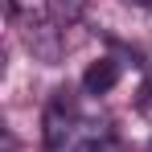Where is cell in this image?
Returning <instances> with one entry per match:
<instances>
[{"instance_id": "obj_4", "label": "cell", "mask_w": 152, "mask_h": 152, "mask_svg": "<svg viewBox=\"0 0 152 152\" xmlns=\"http://www.w3.org/2000/svg\"><path fill=\"white\" fill-rule=\"evenodd\" d=\"M53 12H58V25H74L86 12V0H53Z\"/></svg>"}, {"instance_id": "obj_2", "label": "cell", "mask_w": 152, "mask_h": 152, "mask_svg": "<svg viewBox=\"0 0 152 152\" xmlns=\"http://www.w3.org/2000/svg\"><path fill=\"white\" fill-rule=\"evenodd\" d=\"M50 8H53V0H8V12L17 17V25L25 33L50 25Z\"/></svg>"}, {"instance_id": "obj_5", "label": "cell", "mask_w": 152, "mask_h": 152, "mask_svg": "<svg viewBox=\"0 0 152 152\" xmlns=\"http://www.w3.org/2000/svg\"><path fill=\"white\" fill-rule=\"evenodd\" d=\"M136 4H152V0H136Z\"/></svg>"}, {"instance_id": "obj_3", "label": "cell", "mask_w": 152, "mask_h": 152, "mask_svg": "<svg viewBox=\"0 0 152 152\" xmlns=\"http://www.w3.org/2000/svg\"><path fill=\"white\" fill-rule=\"evenodd\" d=\"M111 82H115V66H111V62H103V66H91V70H86V78H82V86H86L91 95H103Z\"/></svg>"}, {"instance_id": "obj_1", "label": "cell", "mask_w": 152, "mask_h": 152, "mask_svg": "<svg viewBox=\"0 0 152 152\" xmlns=\"http://www.w3.org/2000/svg\"><path fill=\"white\" fill-rule=\"evenodd\" d=\"M45 152H119L111 119L78 95H53L45 111Z\"/></svg>"}]
</instances>
